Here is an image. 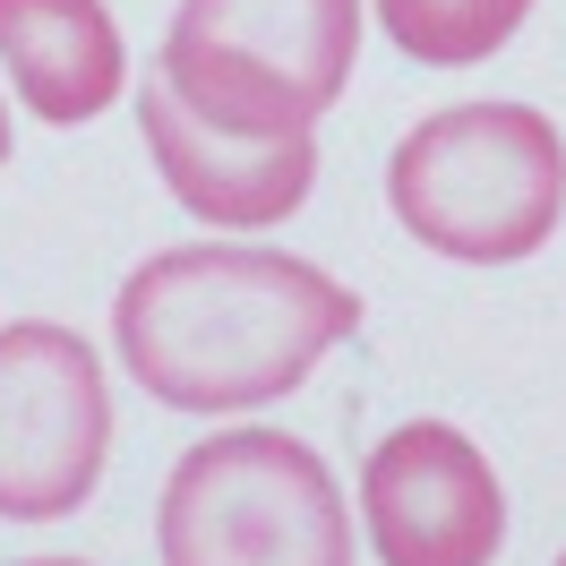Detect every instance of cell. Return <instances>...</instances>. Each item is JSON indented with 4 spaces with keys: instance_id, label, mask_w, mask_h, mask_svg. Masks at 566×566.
I'll use <instances>...</instances> for the list:
<instances>
[{
    "instance_id": "obj_1",
    "label": "cell",
    "mask_w": 566,
    "mask_h": 566,
    "mask_svg": "<svg viewBox=\"0 0 566 566\" xmlns=\"http://www.w3.org/2000/svg\"><path fill=\"white\" fill-rule=\"evenodd\" d=\"M360 335L353 283L292 249H155L112 292V353L172 412H258Z\"/></svg>"
},
{
    "instance_id": "obj_2",
    "label": "cell",
    "mask_w": 566,
    "mask_h": 566,
    "mask_svg": "<svg viewBox=\"0 0 566 566\" xmlns=\"http://www.w3.org/2000/svg\"><path fill=\"white\" fill-rule=\"evenodd\" d=\"M387 207L455 266H515L566 214V138L532 104H447L387 155Z\"/></svg>"
},
{
    "instance_id": "obj_3",
    "label": "cell",
    "mask_w": 566,
    "mask_h": 566,
    "mask_svg": "<svg viewBox=\"0 0 566 566\" xmlns=\"http://www.w3.org/2000/svg\"><path fill=\"white\" fill-rule=\"evenodd\" d=\"M360 0H180L155 77L214 129L292 138L353 86Z\"/></svg>"
},
{
    "instance_id": "obj_4",
    "label": "cell",
    "mask_w": 566,
    "mask_h": 566,
    "mask_svg": "<svg viewBox=\"0 0 566 566\" xmlns=\"http://www.w3.org/2000/svg\"><path fill=\"white\" fill-rule=\"evenodd\" d=\"M164 566H353V506L310 438L214 429L164 481Z\"/></svg>"
},
{
    "instance_id": "obj_5",
    "label": "cell",
    "mask_w": 566,
    "mask_h": 566,
    "mask_svg": "<svg viewBox=\"0 0 566 566\" xmlns=\"http://www.w3.org/2000/svg\"><path fill=\"white\" fill-rule=\"evenodd\" d=\"M112 463V387L95 344L61 318L0 326V515L61 524Z\"/></svg>"
},
{
    "instance_id": "obj_6",
    "label": "cell",
    "mask_w": 566,
    "mask_h": 566,
    "mask_svg": "<svg viewBox=\"0 0 566 566\" xmlns=\"http://www.w3.org/2000/svg\"><path fill=\"white\" fill-rule=\"evenodd\" d=\"M360 532L378 566H490L506 549V490L455 421H403L360 463Z\"/></svg>"
},
{
    "instance_id": "obj_7",
    "label": "cell",
    "mask_w": 566,
    "mask_h": 566,
    "mask_svg": "<svg viewBox=\"0 0 566 566\" xmlns=\"http://www.w3.org/2000/svg\"><path fill=\"white\" fill-rule=\"evenodd\" d=\"M138 129H146V155H155L164 189L214 232H275L318 189V138L310 129H292V138L214 129L207 112H189L164 77L138 86Z\"/></svg>"
},
{
    "instance_id": "obj_8",
    "label": "cell",
    "mask_w": 566,
    "mask_h": 566,
    "mask_svg": "<svg viewBox=\"0 0 566 566\" xmlns=\"http://www.w3.org/2000/svg\"><path fill=\"white\" fill-rule=\"evenodd\" d=\"M0 70L43 129H86L129 86V43L104 0H0Z\"/></svg>"
},
{
    "instance_id": "obj_9",
    "label": "cell",
    "mask_w": 566,
    "mask_h": 566,
    "mask_svg": "<svg viewBox=\"0 0 566 566\" xmlns=\"http://www.w3.org/2000/svg\"><path fill=\"white\" fill-rule=\"evenodd\" d=\"M532 0H378V27L421 70H472L524 35Z\"/></svg>"
},
{
    "instance_id": "obj_10",
    "label": "cell",
    "mask_w": 566,
    "mask_h": 566,
    "mask_svg": "<svg viewBox=\"0 0 566 566\" xmlns=\"http://www.w3.org/2000/svg\"><path fill=\"white\" fill-rule=\"evenodd\" d=\"M0 172H9V104H0Z\"/></svg>"
},
{
    "instance_id": "obj_11",
    "label": "cell",
    "mask_w": 566,
    "mask_h": 566,
    "mask_svg": "<svg viewBox=\"0 0 566 566\" xmlns=\"http://www.w3.org/2000/svg\"><path fill=\"white\" fill-rule=\"evenodd\" d=\"M27 566H86V558H27Z\"/></svg>"
},
{
    "instance_id": "obj_12",
    "label": "cell",
    "mask_w": 566,
    "mask_h": 566,
    "mask_svg": "<svg viewBox=\"0 0 566 566\" xmlns=\"http://www.w3.org/2000/svg\"><path fill=\"white\" fill-rule=\"evenodd\" d=\"M558 566H566V549H558Z\"/></svg>"
}]
</instances>
